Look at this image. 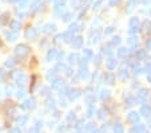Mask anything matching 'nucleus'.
Instances as JSON below:
<instances>
[{"mask_svg":"<svg viewBox=\"0 0 151 133\" xmlns=\"http://www.w3.org/2000/svg\"><path fill=\"white\" fill-rule=\"evenodd\" d=\"M15 51H16V55H19V57H22V58H23V57H26V55L28 54V47L24 46V44H20V46L16 47V50H15Z\"/></svg>","mask_w":151,"mask_h":133,"instance_id":"obj_1","label":"nucleus"},{"mask_svg":"<svg viewBox=\"0 0 151 133\" xmlns=\"http://www.w3.org/2000/svg\"><path fill=\"white\" fill-rule=\"evenodd\" d=\"M26 36H27V39H35V38H36V31H35V28H28L27 30Z\"/></svg>","mask_w":151,"mask_h":133,"instance_id":"obj_2","label":"nucleus"},{"mask_svg":"<svg viewBox=\"0 0 151 133\" xmlns=\"http://www.w3.org/2000/svg\"><path fill=\"white\" fill-rule=\"evenodd\" d=\"M35 104H36V101H35L34 98H29V100H27V101L24 102V108H28V109H34V108H35Z\"/></svg>","mask_w":151,"mask_h":133,"instance_id":"obj_3","label":"nucleus"},{"mask_svg":"<svg viewBox=\"0 0 151 133\" xmlns=\"http://www.w3.org/2000/svg\"><path fill=\"white\" fill-rule=\"evenodd\" d=\"M11 28L14 30V31H19L20 30V23L19 22H16V20L11 22Z\"/></svg>","mask_w":151,"mask_h":133,"instance_id":"obj_4","label":"nucleus"},{"mask_svg":"<svg viewBox=\"0 0 151 133\" xmlns=\"http://www.w3.org/2000/svg\"><path fill=\"white\" fill-rule=\"evenodd\" d=\"M42 6H43V4H42V1H40V0H35L31 7H32V9H39Z\"/></svg>","mask_w":151,"mask_h":133,"instance_id":"obj_5","label":"nucleus"},{"mask_svg":"<svg viewBox=\"0 0 151 133\" xmlns=\"http://www.w3.org/2000/svg\"><path fill=\"white\" fill-rule=\"evenodd\" d=\"M6 36H7V41H9V42H14L16 39V35L12 34V32H6Z\"/></svg>","mask_w":151,"mask_h":133,"instance_id":"obj_6","label":"nucleus"},{"mask_svg":"<svg viewBox=\"0 0 151 133\" xmlns=\"http://www.w3.org/2000/svg\"><path fill=\"white\" fill-rule=\"evenodd\" d=\"M55 57H56V51H55V50H51V51L48 52V55H47V59L51 61V59H54Z\"/></svg>","mask_w":151,"mask_h":133,"instance_id":"obj_7","label":"nucleus"},{"mask_svg":"<svg viewBox=\"0 0 151 133\" xmlns=\"http://www.w3.org/2000/svg\"><path fill=\"white\" fill-rule=\"evenodd\" d=\"M7 17H8V14H3L0 16V24H4L7 22Z\"/></svg>","mask_w":151,"mask_h":133,"instance_id":"obj_8","label":"nucleus"},{"mask_svg":"<svg viewBox=\"0 0 151 133\" xmlns=\"http://www.w3.org/2000/svg\"><path fill=\"white\" fill-rule=\"evenodd\" d=\"M15 65V61L12 58H9V59H7V62H6V66L7 67H11V66H14Z\"/></svg>","mask_w":151,"mask_h":133,"instance_id":"obj_9","label":"nucleus"},{"mask_svg":"<svg viewBox=\"0 0 151 133\" xmlns=\"http://www.w3.org/2000/svg\"><path fill=\"white\" fill-rule=\"evenodd\" d=\"M17 81H19V84H26V81H27V77L26 75H22V77H19V78H17Z\"/></svg>","mask_w":151,"mask_h":133,"instance_id":"obj_10","label":"nucleus"},{"mask_svg":"<svg viewBox=\"0 0 151 133\" xmlns=\"http://www.w3.org/2000/svg\"><path fill=\"white\" fill-rule=\"evenodd\" d=\"M46 32H51L54 31V26H51V24H48V26H46V30H44Z\"/></svg>","mask_w":151,"mask_h":133,"instance_id":"obj_11","label":"nucleus"},{"mask_svg":"<svg viewBox=\"0 0 151 133\" xmlns=\"http://www.w3.org/2000/svg\"><path fill=\"white\" fill-rule=\"evenodd\" d=\"M17 1H19L20 7H26L27 6V0H17Z\"/></svg>","mask_w":151,"mask_h":133,"instance_id":"obj_12","label":"nucleus"},{"mask_svg":"<svg viewBox=\"0 0 151 133\" xmlns=\"http://www.w3.org/2000/svg\"><path fill=\"white\" fill-rule=\"evenodd\" d=\"M60 85H62V82H60V81H56L54 85H52V87H54V89H58V87H60Z\"/></svg>","mask_w":151,"mask_h":133,"instance_id":"obj_13","label":"nucleus"},{"mask_svg":"<svg viewBox=\"0 0 151 133\" xmlns=\"http://www.w3.org/2000/svg\"><path fill=\"white\" fill-rule=\"evenodd\" d=\"M26 121H27V118H26V117H22V118L19 120V124H20V125H23Z\"/></svg>","mask_w":151,"mask_h":133,"instance_id":"obj_14","label":"nucleus"},{"mask_svg":"<svg viewBox=\"0 0 151 133\" xmlns=\"http://www.w3.org/2000/svg\"><path fill=\"white\" fill-rule=\"evenodd\" d=\"M24 96V90H19L17 92V97H23Z\"/></svg>","mask_w":151,"mask_h":133,"instance_id":"obj_15","label":"nucleus"},{"mask_svg":"<svg viewBox=\"0 0 151 133\" xmlns=\"http://www.w3.org/2000/svg\"><path fill=\"white\" fill-rule=\"evenodd\" d=\"M54 3L56 6H60V4H63V0H54Z\"/></svg>","mask_w":151,"mask_h":133,"instance_id":"obj_16","label":"nucleus"},{"mask_svg":"<svg viewBox=\"0 0 151 133\" xmlns=\"http://www.w3.org/2000/svg\"><path fill=\"white\" fill-rule=\"evenodd\" d=\"M9 133H22V132H20L19 129H12V130H11V132H9Z\"/></svg>","mask_w":151,"mask_h":133,"instance_id":"obj_17","label":"nucleus"},{"mask_svg":"<svg viewBox=\"0 0 151 133\" xmlns=\"http://www.w3.org/2000/svg\"><path fill=\"white\" fill-rule=\"evenodd\" d=\"M29 133H37V129H32V130H31V132H29Z\"/></svg>","mask_w":151,"mask_h":133,"instance_id":"obj_18","label":"nucleus"},{"mask_svg":"<svg viewBox=\"0 0 151 133\" xmlns=\"http://www.w3.org/2000/svg\"><path fill=\"white\" fill-rule=\"evenodd\" d=\"M8 1H11V3H14V1H16V0H8Z\"/></svg>","mask_w":151,"mask_h":133,"instance_id":"obj_19","label":"nucleus"},{"mask_svg":"<svg viewBox=\"0 0 151 133\" xmlns=\"http://www.w3.org/2000/svg\"><path fill=\"white\" fill-rule=\"evenodd\" d=\"M0 78H1V73H0Z\"/></svg>","mask_w":151,"mask_h":133,"instance_id":"obj_20","label":"nucleus"}]
</instances>
